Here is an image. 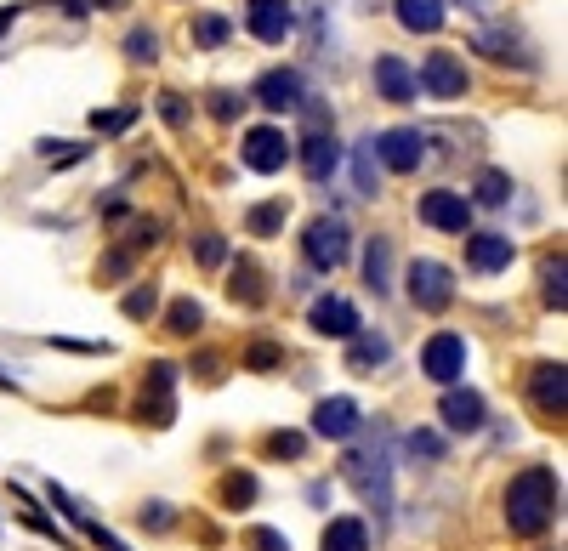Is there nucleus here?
Returning <instances> with one entry per match:
<instances>
[{"mask_svg": "<svg viewBox=\"0 0 568 551\" xmlns=\"http://www.w3.org/2000/svg\"><path fill=\"white\" fill-rule=\"evenodd\" d=\"M472 46H478V52H489V57H500V63H512V57H517V63H529V57L517 52V40H500V29H483Z\"/></svg>", "mask_w": 568, "mask_h": 551, "instance_id": "27", "label": "nucleus"}, {"mask_svg": "<svg viewBox=\"0 0 568 551\" xmlns=\"http://www.w3.org/2000/svg\"><path fill=\"white\" fill-rule=\"evenodd\" d=\"M438 415H444L449 432H478L483 427V398L472 387H449L444 404H438Z\"/></svg>", "mask_w": 568, "mask_h": 551, "instance_id": "14", "label": "nucleus"}, {"mask_svg": "<svg viewBox=\"0 0 568 551\" xmlns=\"http://www.w3.org/2000/svg\"><path fill=\"white\" fill-rule=\"evenodd\" d=\"M279 228H284V199H267V205L250 211V233H256V239H273Z\"/></svg>", "mask_w": 568, "mask_h": 551, "instance_id": "25", "label": "nucleus"}, {"mask_svg": "<svg viewBox=\"0 0 568 551\" xmlns=\"http://www.w3.org/2000/svg\"><path fill=\"white\" fill-rule=\"evenodd\" d=\"M131 120H137V108H97V114H91V131H103V137H120Z\"/></svg>", "mask_w": 568, "mask_h": 551, "instance_id": "29", "label": "nucleus"}, {"mask_svg": "<svg viewBox=\"0 0 568 551\" xmlns=\"http://www.w3.org/2000/svg\"><path fill=\"white\" fill-rule=\"evenodd\" d=\"M347 245H353V233H347V222H341V216H313V222H307V233H302L307 267H324V273L347 262Z\"/></svg>", "mask_w": 568, "mask_h": 551, "instance_id": "3", "label": "nucleus"}, {"mask_svg": "<svg viewBox=\"0 0 568 551\" xmlns=\"http://www.w3.org/2000/svg\"><path fill=\"white\" fill-rule=\"evenodd\" d=\"M12 23H18V6H0V35H12Z\"/></svg>", "mask_w": 568, "mask_h": 551, "instance_id": "44", "label": "nucleus"}, {"mask_svg": "<svg viewBox=\"0 0 568 551\" xmlns=\"http://www.w3.org/2000/svg\"><path fill=\"white\" fill-rule=\"evenodd\" d=\"M409 302L421 307V313H444L449 302H455V273H449L444 262H432V256H421V262H409Z\"/></svg>", "mask_w": 568, "mask_h": 551, "instance_id": "4", "label": "nucleus"}, {"mask_svg": "<svg viewBox=\"0 0 568 551\" xmlns=\"http://www.w3.org/2000/svg\"><path fill=\"white\" fill-rule=\"evenodd\" d=\"M199 324H205L199 302H177V307H171V330H177V336H194Z\"/></svg>", "mask_w": 568, "mask_h": 551, "instance_id": "33", "label": "nucleus"}, {"mask_svg": "<svg viewBox=\"0 0 568 551\" xmlns=\"http://www.w3.org/2000/svg\"><path fill=\"white\" fill-rule=\"evenodd\" d=\"M358 421H364V415H358V404L353 398H324L319 409H313V432H319V438H353L358 432Z\"/></svg>", "mask_w": 568, "mask_h": 551, "instance_id": "13", "label": "nucleus"}, {"mask_svg": "<svg viewBox=\"0 0 568 551\" xmlns=\"http://www.w3.org/2000/svg\"><path fill=\"white\" fill-rule=\"evenodd\" d=\"M125 57H131V63H154V57H160L154 29H131V35H125Z\"/></svg>", "mask_w": 568, "mask_h": 551, "instance_id": "30", "label": "nucleus"}, {"mask_svg": "<svg viewBox=\"0 0 568 551\" xmlns=\"http://www.w3.org/2000/svg\"><path fill=\"white\" fill-rule=\"evenodd\" d=\"M40 154L57 165H74V160H86V143H40Z\"/></svg>", "mask_w": 568, "mask_h": 551, "instance_id": "36", "label": "nucleus"}, {"mask_svg": "<svg viewBox=\"0 0 568 551\" xmlns=\"http://www.w3.org/2000/svg\"><path fill=\"white\" fill-rule=\"evenodd\" d=\"M154 302H160V296H154V285H148V290H131V296H125V313H131V319H148V313H154Z\"/></svg>", "mask_w": 568, "mask_h": 551, "instance_id": "38", "label": "nucleus"}, {"mask_svg": "<svg viewBox=\"0 0 568 551\" xmlns=\"http://www.w3.org/2000/svg\"><path fill=\"white\" fill-rule=\"evenodd\" d=\"M409 455H421V461H438V455H444V438H438V432H409Z\"/></svg>", "mask_w": 568, "mask_h": 551, "instance_id": "35", "label": "nucleus"}, {"mask_svg": "<svg viewBox=\"0 0 568 551\" xmlns=\"http://www.w3.org/2000/svg\"><path fill=\"white\" fill-rule=\"evenodd\" d=\"M421 370L426 381H438V387H455L466 370V336H455V330H438V336L421 347Z\"/></svg>", "mask_w": 568, "mask_h": 551, "instance_id": "5", "label": "nucleus"}, {"mask_svg": "<svg viewBox=\"0 0 568 551\" xmlns=\"http://www.w3.org/2000/svg\"><path fill=\"white\" fill-rule=\"evenodd\" d=\"M245 364L250 370H273V364H279V347H273V341H256V347L245 353Z\"/></svg>", "mask_w": 568, "mask_h": 551, "instance_id": "39", "label": "nucleus"}, {"mask_svg": "<svg viewBox=\"0 0 568 551\" xmlns=\"http://www.w3.org/2000/svg\"><path fill=\"white\" fill-rule=\"evenodd\" d=\"M466 262L478 273H500V267H512V239L506 233H472L466 239Z\"/></svg>", "mask_w": 568, "mask_h": 551, "instance_id": "18", "label": "nucleus"}, {"mask_svg": "<svg viewBox=\"0 0 568 551\" xmlns=\"http://www.w3.org/2000/svg\"><path fill=\"white\" fill-rule=\"evenodd\" d=\"M239 154H245L250 171L273 177V171H284V160H290V137H284L279 125H250L245 143H239Z\"/></svg>", "mask_w": 568, "mask_h": 551, "instance_id": "6", "label": "nucleus"}, {"mask_svg": "<svg viewBox=\"0 0 568 551\" xmlns=\"http://www.w3.org/2000/svg\"><path fill=\"white\" fill-rule=\"evenodd\" d=\"M353 171H358V194H375V188H381V171H375V148L370 143H358Z\"/></svg>", "mask_w": 568, "mask_h": 551, "instance_id": "28", "label": "nucleus"}, {"mask_svg": "<svg viewBox=\"0 0 568 551\" xmlns=\"http://www.w3.org/2000/svg\"><path fill=\"white\" fill-rule=\"evenodd\" d=\"M472 199H478V205H506V199H512V177H506V171H483Z\"/></svg>", "mask_w": 568, "mask_h": 551, "instance_id": "26", "label": "nucleus"}, {"mask_svg": "<svg viewBox=\"0 0 568 551\" xmlns=\"http://www.w3.org/2000/svg\"><path fill=\"white\" fill-rule=\"evenodd\" d=\"M375 91L387 103H409L415 97V69H409L404 57H375Z\"/></svg>", "mask_w": 568, "mask_h": 551, "instance_id": "17", "label": "nucleus"}, {"mask_svg": "<svg viewBox=\"0 0 568 551\" xmlns=\"http://www.w3.org/2000/svg\"><path fill=\"white\" fill-rule=\"evenodd\" d=\"M142 523H154V529H171V506H142Z\"/></svg>", "mask_w": 568, "mask_h": 551, "instance_id": "43", "label": "nucleus"}, {"mask_svg": "<svg viewBox=\"0 0 568 551\" xmlns=\"http://www.w3.org/2000/svg\"><path fill=\"white\" fill-rule=\"evenodd\" d=\"M222 500H228V506H250V500H256V478H250V472H233V478L222 483Z\"/></svg>", "mask_w": 568, "mask_h": 551, "instance_id": "32", "label": "nucleus"}, {"mask_svg": "<svg viewBox=\"0 0 568 551\" xmlns=\"http://www.w3.org/2000/svg\"><path fill=\"white\" fill-rule=\"evenodd\" d=\"M160 114L171 125H182V120H188V103H182V97H160Z\"/></svg>", "mask_w": 568, "mask_h": 551, "instance_id": "42", "label": "nucleus"}, {"mask_svg": "<svg viewBox=\"0 0 568 551\" xmlns=\"http://www.w3.org/2000/svg\"><path fill=\"white\" fill-rule=\"evenodd\" d=\"M364 285H370L375 296L392 290V245L387 239H370V245H364Z\"/></svg>", "mask_w": 568, "mask_h": 551, "instance_id": "21", "label": "nucleus"}, {"mask_svg": "<svg viewBox=\"0 0 568 551\" xmlns=\"http://www.w3.org/2000/svg\"><path fill=\"white\" fill-rule=\"evenodd\" d=\"M546 302L563 313V256H557V262H546Z\"/></svg>", "mask_w": 568, "mask_h": 551, "instance_id": "37", "label": "nucleus"}, {"mask_svg": "<svg viewBox=\"0 0 568 551\" xmlns=\"http://www.w3.org/2000/svg\"><path fill=\"white\" fill-rule=\"evenodd\" d=\"M91 6H103V12H120V6H131V0H91Z\"/></svg>", "mask_w": 568, "mask_h": 551, "instance_id": "45", "label": "nucleus"}, {"mask_svg": "<svg viewBox=\"0 0 568 551\" xmlns=\"http://www.w3.org/2000/svg\"><path fill=\"white\" fill-rule=\"evenodd\" d=\"M228 29H233V23L222 18V12H199V18H194V46H205V52H216V46L228 40Z\"/></svg>", "mask_w": 568, "mask_h": 551, "instance_id": "24", "label": "nucleus"}, {"mask_svg": "<svg viewBox=\"0 0 568 551\" xmlns=\"http://www.w3.org/2000/svg\"><path fill=\"white\" fill-rule=\"evenodd\" d=\"M341 472H347V483H353L364 500H375V512L392 506V455H387V444H381V432H375L370 444H358L353 455L341 461Z\"/></svg>", "mask_w": 568, "mask_h": 551, "instance_id": "2", "label": "nucleus"}, {"mask_svg": "<svg viewBox=\"0 0 568 551\" xmlns=\"http://www.w3.org/2000/svg\"><path fill=\"white\" fill-rule=\"evenodd\" d=\"M307 324L319 330V336H336V341H353L364 324H358V307L347 296H319V302L307 307Z\"/></svg>", "mask_w": 568, "mask_h": 551, "instance_id": "9", "label": "nucleus"}, {"mask_svg": "<svg viewBox=\"0 0 568 551\" xmlns=\"http://www.w3.org/2000/svg\"><path fill=\"white\" fill-rule=\"evenodd\" d=\"M228 296H233V302H245V307L262 302V296H267V290H262V267H256V262H239V267H233Z\"/></svg>", "mask_w": 568, "mask_h": 551, "instance_id": "22", "label": "nucleus"}, {"mask_svg": "<svg viewBox=\"0 0 568 551\" xmlns=\"http://www.w3.org/2000/svg\"><path fill=\"white\" fill-rule=\"evenodd\" d=\"M256 103L273 108V114H290V108L302 103V74L296 69H267L256 80Z\"/></svg>", "mask_w": 568, "mask_h": 551, "instance_id": "12", "label": "nucleus"}, {"mask_svg": "<svg viewBox=\"0 0 568 551\" xmlns=\"http://www.w3.org/2000/svg\"><path fill=\"white\" fill-rule=\"evenodd\" d=\"M194 256H199L205 267H222V262H228V245H222L216 233H199V239H194Z\"/></svg>", "mask_w": 568, "mask_h": 551, "instance_id": "34", "label": "nucleus"}, {"mask_svg": "<svg viewBox=\"0 0 568 551\" xmlns=\"http://www.w3.org/2000/svg\"><path fill=\"white\" fill-rule=\"evenodd\" d=\"M370 148H375V160L387 165V171H415L421 154H426V143H421V131H415V125H392V131L370 137Z\"/></svg>", "mask_w": 568, "mask_h": 551, "instance_id": "8", "label": "nucleus"}, {"mask_svg": "<svg viewBox=\"0 0 568 551\" xmlns=\"http://www.w3.org/2000/svg\"><path fill=\"white\" fill-rule=\"evenodd\" d=\"M551 506H557V478L546 466H529L506 489V523H512V534H540L551 523Z\"/></svg>", "mask_w": 568, "mask_h": 551, "instance_id": "1", "label": "nucleus"}, {"mask_svg": "<svg viewBox=\"0 0 568 551\" xmlns=\"http://www.w3.org/2000/svg\"><path fill=\"white\" fill-rule=\"evenodd\" d=\"M211 114H216V120H233V114H239V97H233V91H216V97H211Z\"/></svg>", "mask_w": 568, "mask_h": 551, "instance_id": "41", "label": "nucleus"}, {"mask_svg": "<svg viewBox=\"0 0 568 551\" xmlns=\"http://www.w3.org/2000/svg\"><path fill=\"white\" fill-rule=\"evenodd\" d=\"M319 551H370V523L364 517H330Z\"/></svg>", "mask_w": 568, "mask_h": 551, "instance_id": "19", "label": "nucleus"}, {"mask_svg": "<svg viewBox=\"0 0 568 551\" xmlns=\"http://www.w3.org/2000/svg\"><path fill=\"white\" fill-rule=\"evenodd\" d=\"M250 546L256 551H290V540H284L279 529H250Z\"/></svg>", "mask_w": 568, "mask_h": 551, "instance_id": "40", "label": "nucleus"}, {"mask_svg": "<svg viewBox=\"0 0 568 551\" xmlns=\"http://www.w3.org/2000/svg\"><path fill=\"white\" fill-rule=\"evenodd\" d=\"M290 6L284 0H245V29L256 40H267V46H279L284 35H290Z\"/></svg>", "mask_w": 568, "mask_h": 551, "instance_id": "11", "label": "nucleus"}, {"mask_svg": "<svg viewBox=\"0 0 568 551\" xmlns=\"http://www.w3.org/2000/svg\"><path fill=\"white\" fill-rule=\"evenodd\" d=\"M415 80H421L432 97H444V103H449V97H466V63L455 52H432L421 63V74H415Z\"/></svg>", "mask_w": 568, "mask_h": 551, "instance_id": "10", "label": "nucleus"}, {"mask_svg": "<svg viewBox=\"0 0 568 551\" xmlns=\"http://www.w3.org/2000/svg\"><path fill=\"white\" fill-rule=\"evenodd\" d=\"M302 449H307L302 432H273V438H267V455H273V461H296Z\"/></svg>", "mask_w": 568, "mask_h": 551, "instance_id": "31", "label": "nucleus"}, {"mask_svg": "<svg viewBox=\"0 0 568 551\" xmlns=\"http://www.w3.org/2000/svg\"><path fill=\"white\" fill-rule=\"evenodd\" d=\"M415 216H421L426 228H438V233H466V222H472V199L449 194V188H432V194H421Z\"/></svg>", "mask_w": 568, "mask_h": 551, "instance_id": "7", "label": "nucleus"}, {"mask_svg": "<svg viewBox=\"0 0 568 551\" xmlns=\"http://www.w3.org/2000/svg\"><path fill=\"white\" fill-rule=\"evenodd\" d=\"M529 398L546 415H563V398H568V375H563V364H534V375H529Z\"/></svg>", "mask_w": 568, "mask_h": 551, "instance_id": "15", "label": "nucleus"}, {"mask_svg": "<svg viewBox=\"0 0 568 551\" xmlns=\"http://www.w3.org/2000/svg\"><path fill=\"white\" fill-rule=\"evenodd\" d=\"M336 165H341V143H336V131H324V125H319V131H313V137L302 143V171H307L313 182H324L330 171H336Z\"/></svg>", "mask_w": 568, "mask_h": 551, "instance_id": "16", "label": "nucleus"}, {"mask_svg": "<svg viewBox=\"0 0 568 551\" xmlns=\"http://www.w3.org/2000/svg\"><path fill=\"white\" fill-rule=\"evenodd\" d=\"M387 353H392V347H387L381 336H364V330H358L347 364H353V370H381V364H387Z\"/></svg>", "mask_w": 568, "mask_h": 551, "instance_id": "23", "label": "nucleus"}, {"mask_svg": "<svg viewBox=\"0 0 568 551\" xmlns=\"http://www.w3.org/2000/svg\"><path fill=\"white\" fill-rule=\"evenodd\" d=\"M398 23L409 35H438L444 29V0H398Z\"/></svg>", "mask_w": 568, "mask_h": 551, "instance_id": "20", "label": "nucleus"}]
</instances>
